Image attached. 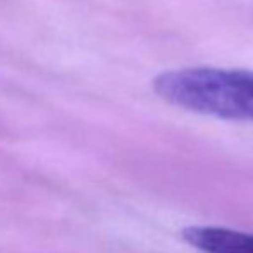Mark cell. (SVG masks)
Masks as SVG:
<instances>
[{"label":"cell","instance_id":"1","mask_svg":"<svg viewBox=\"0 0 253 253\" xmlns=\"http://www.w3.org/2000/svg\"><path fill=\"white\" fill-rule=\"evenodd\" d=\"M153 90L179 109L226 121L253 123V71L183 67L159 74Z\"/></svg>","mask_w":253,"mask_h":253},{"label":"cell","instance_id":"2","mask_svg":"<svg viewBox=\"0 0 253 253\" xmlns=\"http://www.w3.org/2000/svg\"><path fill=\"white\" fill-rule=\"evenodd\" d=\"M183 240L203 253H253V234L213 226L183 229Z\"/></svg>","mask_w":253,"mask_h":253}]
</instances>
